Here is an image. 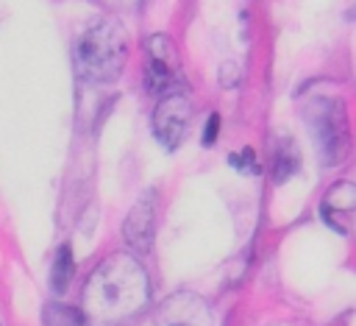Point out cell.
I'll return each mask as SVG.
<instances>
[{
	"label": "cell",
	"mask_w": 356,
	"mask_h": 326,
	"mask_svg": "<svg viewBox=\"0 0 356 326\" xmlns=\"http://www.w3.org/2000/svg\"><path fill=\"white\" fill-rule=\"evenodd\" d=\"M150 301V281L142 262L131 254L106 256L83 284V315L100 323L134 318Z\"/></svg>",
	"instance_id": "obj_1"
},
{
	"label": "cell",
	"mask_w": 356,
	"mask_h": 326,
	"mask_svg": "<svg viewBox=\"0 0 356 326\" xmlns=\"http://www.w3.org/2000/svg\"><path fill=\"white\" fill-rule=\"evenodd\" d=\"M70 279H72V251H70V245H61V248L56 251L53 270H50V287H53V293L61 295V293L67 290Z\"/></svg>",
	"instance_id": "obj_11"
},
{
	"label": "cell",
	"mask_w": 356,
	"mask_h": 326,
	"mask_svg": "<svg viewBox=\"0 0 356 326\" xmlns=\"http://www.w3.org/2000/svg\"><path fill=\"white\" fill-rule=\"evenodd\" d=\"M300 159H298V148L292 139H281L278 142V150H275V167H273V176H275V184H284L295 170H298Z\"/></svg>",
	"instance_id": "obj_9"
},
{
	"label": "cell",
	"mask_w": 356,
	"mask_h": 326,
	"mask_svg": "<svg viewBox=\"0 0 356 326\" xmlns=\"http://www.w3.org/2000/svg\"><path fill=\"white\" fill-rule=\"evenodd\" d=\"M228 162H231L236 170H242V173H253V176L261 173V167H259V162H256V156H253L250 148H245V150H239V153H231Z\"/></svg>",
	"instance_id": "obj_12"
},
{
	"label": "cell",
	"mask_w": 356,
	"mask_h": 326,
	"mask_svg": "<svg viewBox=\"0 0 356 326\" xmlns=\"http://www.w3.org/2000/svg\"><path fill=\"white\" fill-rule=\"evenodd\" d=\"M306 123L312 128V137L323 153L325 164H334L342 159L345 145H348V123L342 103L334 98H317L306 109Z\"/></svg>",
	"instance_id": "obj_3"
},
{
	"label": "cell",
	"mask_w": 356,
	"mask_h": 326,
	"mask_svg": "<svg viewBox=\"0 0 356 326\" xmlns=\"http://www.w3.org/2000/svg\"><path fill=\"white\" fill-rule=\"evenodd\" d=\"M156 192L147 189L128 212L125 223H122V234H125V242L136 251H150L153 245V237H156Z\"/></svg>",
	"instance_id": "obj_6"
},
{
	"label": "cell",
	"mask_w": 356,
	"mask_h": 326,
	"mask_svg": "<svg viewBox=\"0 0 356 326\" xmlns=\"http://www.w3.org/2000/svg\"><path fill=\"white\" fill-rule=\"evenodd\" d=\"M156 326H214V318L209 304L200 295L175 293L159 306Z\"/></svg>",
	"instance_id": "obj_5"
},
{
	"label": "cell",
	"mask_w": 356,
	"mask_h": 326,
	"mask_svg": "<svg viewBox=\"0 0 356 326\" xmlns=\"http://www.w3.org/2000/svg\"><path fill=\"white\" fill-rule=\"evenodd\" d=\"M128 61V33L114 20H100L75 45V67L86 81L111 84Z\"/></svg>",
	"instance_id": "obj_2"
},
{
	"label": "cell",
	"mask_w": 356,
	"mask_h": 326,
	"mask_svg": "<svg viewBox=\"0 0 356 326\" xmlns=\"http://www.w3.org/2000/svg\"><path fill=\"white\" fill-rule=\"evenodd\" d=\"M147 59H156V61H161V64H167V67L181 70L178 47H175V42H172L167 33H153V36L147 39Z\"/></svg>",
	"instance_id": "obj_8"
},
{
	"label": "cell",
	"mask_w": 356,
	"mask_h": 326,
	"mask_svg": "<svg viewBox=\"0 0 356 326\" xmlns=\"http://www.w3.org/2000/svg\"><path fill=\"white\" fill-rule=\"evenodd\" d=\"M192 123V103L181 92L164 95L153 109V134L164 150H175L189 131Z\"/></svg>",
	"instance_id": "obj_4"
},
{
	"label": "cell",
	"mask_w": 356,
	"mask_h": 326,
	"mask_svg": "<svg viewBox=\"0 0 356 326\" xmlns=\"http://www.w3.org/2000/svg\"><path fill=\"white\" fill-rule=\"evenodd\" d=\"M353 201H356V189H353L350 181H339V184H334L325 192V198H323V217L328 220L331 228L348 231L345 223H350V217H353Z\"/></svg>",
	"instance_id": "obj_7"
},
{
	"label": "cell",
	"mask_w": 356,
	"mask_h": 326,
	"mask_svg": "<svg viewBox=\"0 0 356 326\" xmlns=\"http://www.w3.org/2000/svg\"><path fill=\"white\" fill-rule=\"evenodd\" d=\"M239 75H242V70H239L236 61H228V64L220 67V84H222L225 89H234V86L239 84Z\"/></svg>",
	"instance_id": "obj_13"
},
{
	"label": "cell",
	"mask_w": 356,
	"mask_h": 326,
	"mask_svg": "<svg viewBox=\"0 0 356 326\" xmlns=\"http://www.w3.org/2000/svg\"><path fill=\"white\" fill-rule=\"evenodd\" d=\"M217 131H220V114H209V120H206V128H203V137H200V142H203V145H214V139H217Z\"/></svg>",
	"instance_id": "obj_14"
},
{
	"label": "cell",
	"mask_w": 356,
	"mask_h": 326,
	"mask_svg": "<svg viewBox=\"0 0 356 326\" xmlns=\"http://www.w3.org/2000/svg\"><path fill=\"white\" fill-rule=\"evenodd\" d=\"M44 326H89V318L67 304H47L44 306Z\"/></svg>",
	"instance_id": "obj_10"
}]
</instances>
